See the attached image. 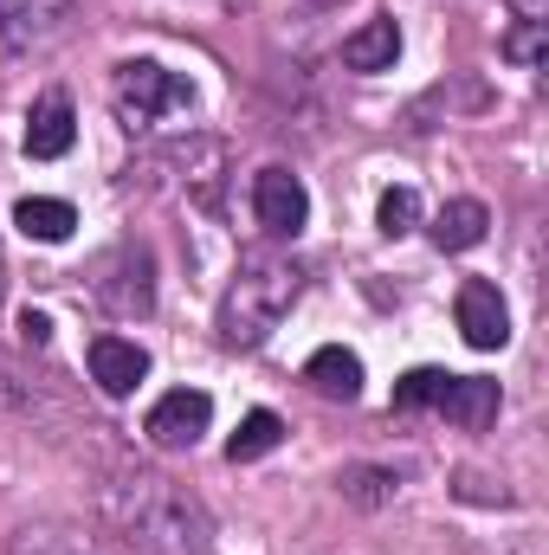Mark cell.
<instances>
[{
	"instance_id": "cell-19",
	"label": "cell",
	"mask_w": 549,
	"mask_h": 555,
	"mask_svg": "<svg viewBox=\"0 0 549 555\" xmlns=\"http://www.w3.org/2000/svg\"><path fill=\"white\" fill-rule=\"evenodd\" d=\"M413 220H420V194H413V188H388L382 207H375V227H382L388 240H401V233H413Z\"/></svg>"
},
{
	"instance_id": "cell-18",
	"label": "cell",
	"mask_w": 549,
	"mask_h": 555,
	"mask_svg": "<svg viewBox=\"0 0 549 555\" xmlns=\"http://www.w3.org/2000/svg\"><path fill=\"white\" fill-rule=\"evenodd\" d=\"M33 33H39V7L33 0H0V59L26 52Z\"/></svg>"
},
{
	"instance_id": "cell-9",
	"label": "cell",
	"mask_w": 549,
	"mask_h": 555,
	"mask_svg": "<svg viewBox=\"0 0 549 555\" xmlns=\"http://www.w3.org/2000/svg\"><path fill=\"white\" fill-rule=\"evenodd\" d=\"M142 375H149V356H142L137 343H124V336H98V343H91V382H98L111 401L137 395Z\"/></svg>"
},
{
	"instance_id": "cell-15",
	"label": "cell",
	"mask_w": 549,
	"mask_h": 555,
	"mask_svg": "<svg viewBox=\"0 0 549 555\" xmlns=\"http://www.w3.org/2000/svg\"><path fill=\"white\" fill-rule=\"evenodd\" d=\"M7 555H98V543L78 537V530H65V524H26L7 543Z\"/></svg>"
},
{
	"instance_id": "cell-20",
	"label": "cell",
	"mask_w": 549,
	"mask_h": 555,
	"mask_svg": "<svg viewBox=\"0 0 549 555\" xmlns=\"http://www.w3.org/2000/svg\"><path fill=\"white\" fill-rule=\"evenodd\" d=\"M505 59H518V65L537 72V65H544V20H524V26L505 39Z\"/></svg>"
},
{
	"instance_id": "cell-21",
	"label": "cell",
	"mask_w": 549,
	"mask_h": 555,
	"mask_svg": "<svg viewBox=\"0 0 549 555\" xmlns=\"http://www.w3.org/2000/svg\"><path fill=\"white\" fill-rule=\"evenodd\" d=\"M20 336H26L33 349H46V343H52V323H46L39 310H26V317H20Z\"/></svg>"
},
{
	"instance_id": "cell-5",
	"label": "cell",
	"mask_w": 549,
	"mask_h": 555,
	"mask_svg": "<svg viewBox=\"0 0 549 555\" xmlns=\"http://www.w3.org/2000/svg\"><path fill=\"white\" fill-rule=\"evenodd\" d=\"M98 297H104L111 317H149L155 310V259H149V246H117L104 259Z\"/></svg>"
},
{
	"instance_id": "cell-10",
	"label": "cell",
	"mask_w": 549,
	"mask_h": 555,
	"mask_svg": "<svg viewBox=\"0 0 549 555\" xmlns=\"http://www.w3.org/2000/svg\"><path fill=\"white\" fill-rule=\"evenodd\" d=\"M78 137V111H72V98L65 91H46L39 104H33V117H26V155L33 162H52V155H65Z\"/></svg>"
},
{
	"instance_id": "cell-14",
	"label": "cell",
	"mask_w": 549,
	"mask_h": 555,
	"mask_svg": "<svg viewBox=\"0 0 549 555\" xmlns=\"http://www.w3.org/2000/svg\"><path fill=\"white\" fill-rule=\"evenodd\" d=\"M485 227H491L485 201H446L439 220H433V246H439V253H472V246L485 240Z\"/></svg>"
},
{
	"instance_id": "cell-11",
	"label": "cell",
	"mask_w": 549,
	"mask_h": 555,
	"mask_svg": "<svg viewBox=\"0 0 549 555\" xmlns=\"http://www.w3.org/2000/svg\"><path fill=\"white\" fill-rule=\"evenodd\" d=\"M304 382H310L323 401H356V395H362V362H356V349L330 343V349H317V356L304 362Z\"/></svg>"
},
{
	"instance_id": "cell-3",
	"label": "cell",
	"mask_w": 549,
	"mask_h": 555,
	"mask_svg": "<svg viewBox=\"0 0 549 555\" xmlns=\"http://www.w3.org/2000/svg\"><path fill=\"white\" fill-rule=\"evenodd\" d=\"M498 382H485V375H446V369H413L395 382V408L401 414H446L459 420L465 433H485L491 420H498Z\"/></svg>"
},
{
	"instance_id": "cell-4",
	"label": "cell",
	"mask_w": 549,
	"mask_h": 555,
	"mask_svg": "<svg viewBox=\"0 0 549 555\" xmlns=\"http://www.w3.org/2000/svg\"><path fill=\"white\" fill-rule=\"evenodd\" d=\"M188 104H194V85L181 72L155 65V59H124L117 78H111V111H117L124 130H149L155 117L188 111Z\"/></svg>"
},
{
	"instance_id": "cell-17",
	"label": "cell",
	"mask_w": 549,
	"mask_h": 555,
	"mask_svg": "<svg viewBox=\"0 0 549 555\" xmlns=\"http://www.w3.org/2000/svg\"><path fill=\"white\" fill-rule=\"evenodd\" d=\"M336 485H343V498H356V504H388V498L401 491V478H395L388 465H349Z\"/></svg>"
},
{
	"instance_id": "cell-22",
	"label": "cell",
	"mask_w": 549,
	"mask_h": 555,
	"mask_svg": "<svg viewBox=\"0 0 549 555\" xmlns=\"http://www.w3.org/2000/svg\"><path fill=\"white\" fill-rule=\"evenodd\" d=\"M524 13H531V20H537V13H544V0H524Z\"/></svg>"
},
{
	"instance_id": "cell-6",
	"label": "cell",
	"mask_w": 549,
	"mask_h": 555,
	"mask_svg": "<svg viewBox=\"0 0 549 555\" xmlns=\"http://www.w3.org/2000/svg\"><path fill=\"white\" fill-rule=\"evenodd\" d=\"M253 214H259V227L272 240H297L310 227V194H304V181L291 168H259L253 175Z\"/></svg>"
},
{
	"instance_id": "cell-7",
	"label": "cell",
	"mask_w": 549,
	"mask_h": 555,
	"mask_svg": "<svg viewBox=\"0 0 549 555\" xmlns=\"http://www.w3.org/2000/svg\"><path fill=\"white\" fill-rule=\"evenodd\" d=\"M214 426V401L201 395V388H175V395H162L149 420H142V433L162 446V452H188V446H201V433Z\"/></svg>"
},
{
	"instance_id": "cell-8",
	"label": "cell",
	"mask_w": 549,
	"mask_h": 555,
	"mask_svg": "<svg viewBox=\"0 0 549 555\" xmlns=\"http://www.w3.org/2000/svg\"><path fill=\"white\" fill-rule=\"evenodd\" d=\"M459 336L472 349H505L511 343V310H505L498 284H485V278H465L459 284Z\"/></svg>"
},
{
	"instance_id": "cell-12",
	"label": "cell",
	"mask_w": 549,
	"mask_h": 555,
	"mask_svg": "<svg viewBox=\"0 0 549 555\" xmlns=\"http://www.w3.org/2000/svg\"><path fill=\"white\" fill-rule=\"evenodd\" d=\"M395 59H401V26H395L388 13L343 39V65H349V72H388Z\"/></svg>"
},
{
	"instance_id": "cell-16",
	"label": "cell",
	"mask_w": 549,
	"mask_h": 555,
	"mask_svg": "<svg viewBox=\"0 0 549 555\" xmlns=\"http://www.w3.org/2000/svg\"><path fill=\"white\" fill-rule=\"evenodd\" d=\"M278 439H284V420L259 408V414L240 420V433L227 439V459H233V465H253V459H266V452H272Z\"/></svg>"
},
{
	"instance_id": "cell-2",
	"label": "cell",
	"mask_w": 549,
	"mask_h": 555,
	"mask_svg": "<svg viewBox=\"0 0 549 555\" xmlns=\"http://www.w3.org/2000/svg\"><path fill=\"white\" fill-rule=\"evenodd\" d=\"M297 297H304V272H297L291 259H278V253H266V246H259V253H240V272H233V284L220 291L214 330H220L227 349H259L278 323L291 317Z\"/></svg>"
},
{
	"instance_id": "cell-13",
	"label": "cell",
	"mask_w": 549,
	"mask_h": 555,
	"mask_svg": "<svg viewBox=\"0 0 549 555\" xmlns=\"http://www.w3.org/2000/svg\"><path fill=\"white\" fill-rule=\"evenodd\" d=\"M13 227H20L26 240H39V246H65V240H72V227H78V214H72V201L33 194V201H20V207H13Z\"/></svg>"
},
{
	"instance_id": "cell-1",
	"label": "cell",
	"mask_w": 549,
	"mask_h": 555,
	"mask_svg": "<svg viewBox=\"0 0 549 555\" xmlns=\"http://www.w3.org/2000/svg\"><path fill=\"white\" fill-rule=\"evenodd\" d=\"M104 524L137 555H207L214 550L207 504L188 485L162 478V472H137V478L104 485Z\"/></svg>"
}]
</instances>
